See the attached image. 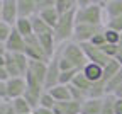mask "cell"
I'll list each match as a JSON object with an SVG mask.
<instances>
[{
	"label": "cell",
	"instance_id": "7c38bea8",
	"mask_svg": "<svg viewBox=\"0 0 122 114\" xmlns=\"http://www.w3.org/2000/svg\"><path fill=\"white\" fill-rule=\"evenodd\" d=\"M53 111H54V114H80L81 112V104L76 102V101L56 102Z\"/></svg>",
	"mask_w": 122,
	"mask_h": 114
},
{
	"label": "cell",
	"instance_id": "cb8c5ba5",
	"mask_svg": "<svg viewBox=\"0 0 122 114\" xmlns=\"http://www.w3.org/2000/svg\"><path fill=\"white\" fill-rule=\"evenodd\" d=\"M71 85H75V87H78L80 90H83V92H86L88 95H90V90H92V87H93V84L90 82V80L80 72L78 75L75 77V80H73V84Z\"/></svg>",
	"mask_w": 122,
	"mask_h": 114
},
{
	"label": "cell",
	"instance_id": "6da1fadb",
	"mask_svg": "<svg viewBox=\"0 0 122 114\" xmlns=\"http://www.w3.org/2000/svg\"><path fill=\"white\" fill-rule=\"evenodd\" d=\"M103 2H92V0H78L76 2V24L103 26Z\"/></svg>",
	"mask_w": 122,
	"mask_h": 114
},
{
	"label": "cell",
	"instance_id": "f35d334b",
	"mask_svg": "<svg viewBox=\"0 0 122 114\" xmlns=\"http://www.w3.org/2000/svg\"><path fill=\"white\" fill-rule=\"evenodd\" d=\"M5 114H15V111H14V107H12V104H10V102H7V104H5Z\"/></svg>",
	"mask_w": 122,
	"mask_h": 114
},
{
	"label": "cell",
	"instance_id": "c3c4849f",
	"mask_svg": "<svg viewBox=\"0 0 122 114\" xmlns=\"http://www.w3.org/2000/svg\"><path fill=\"white\" fill-rule=\"evenodd\" d=\"M30 114H34V112H30Z\"/></svg>",
	"mask_w": 122,
	"mask_h": 114
},
{
	"label": "cell",
	"instance_id": "484cf974",
	"mask_svg": "<svg viewBox=\"0 0 122 114\" xmlns=\"http://www.w3.org/2000/svg\"><path fill=\"white\" fill-rule=\"evenodd\" d=\"M115 95H105L102 104V114H115Z\"/></svg>",
	"mask_w": 122,
	"mask_h": 114
},
{
	"label": "cell",
	"instance_id": "3957f363",
	"mask_svg": "<svg viewBox=\"0 0 122 114\" xmlns=\"http://www.w3.org/2000/svg\"><path fill=\"white\" fill-rule=\"evenodd\" d=\"M58 50H59V55H61V56L66 58V60L73 65V67H75L76 70H80V72L85 68V65L88 63L81 44L75 43V41H68V43H65V44H61Z\"/></svg>",
	"mask_w": 122,
	"mask_h": 114
},
{
	"label": "cell",
	"instance_id": "2e32d148",
	"mask_svg": "<svg viewBox=\"0 0 122 114\" xmlns=\"http://www.w3.org/2000/svg\"><path fill=\"white\" fill-rule=\"evenodd\" d=\"M34 77H37L41 82L44 84V80H46V73H48V63H44V61H34V60H29V70Z\"/></svg>",
	"mask_w": 122,
	"mask_h": 114
},
{
	"label": "cell",
	"instance_id": "f1b7e54d",
	"mask_svg": "<svg viewBox=\"0 0 122 114\" xmlns=\"http://www.w3.org/2000/svg\"><path fill=\"white\" fill-rule=\"evenodd\" d=\"M105 27L112 29L115 32L122 34V17H112V19H105Z\"/></svg>",
	"mask_w": 122,
	"mask_h": 114
},
{
	"label": "cell",
	"instance_id": "8fae6325",
	"mask_svg": "<svg viewBox=\"0 0 122 114\" xmlns=\"http://www.w3.org/2000/svg\"><path fill=\"white\" fill-rule=\"evenodd\" d=\"M17 10L19 17L32 19L34 15H37V2L36 0H17Z\"/></svg>",
	"mask_w": 122,
	"mask_h": 114
},
{
	"label": "cell",
	"instance_id": "52a82bcc",
	"mask_svg": "<svg viewBox=\"0 0 122 114\" xmlns=\"http://www.w3.org/2000/svg\"><path fill=\"white\" fill-rule=\"evenodd\" d=\"M7 99L9 102L10 101H15V99H20V97L25 95V90H27V84H25V78L24 77H19V78H9L7 82Z\"/></svg>",
	"mask_w": 122,
	"mask_h": 114
},
{
	"label": "cell",
	"instance_id": "1f68e13d",
	"mask_svg": "<svg viewBox=\"0 0 122 114\" xmlns=\"http://www.w3.org/2000/svg\"><path fill=\"white\" fill-rule=\"evenodd\" d=\"M12 29H14V27H10L9 24L0 22V43H7V39H9L10 34H12Z\"/></svg>",
	"mask_w": 122,
	"mask_h": 114
},
{
	"label": "cell",
	"instance_id": "ab89813d",
	"mask_svg": "<svg viewBox=\"0 0 122 114\" xmlns=\"http://www.w3.org/2000/svg\"><path fill=\"white\" fill-rule=\"evenodd\" d=\"M0 55H2V56L7 55V46H5V43H0Z\"/></svg>",
	"mask_w": 122,
	"mask_h": 114
},
{
	"label": "cell",
	"instance_id": "44dd1931",
	"mask_svg": "<svg viewBox=\"0 0 122 114\" xmlns=\"http://www.w3.org/2000/svg\"><path fill=\"white\" fill-rule=\"evenodd\" d=\"M39 17L48 24L49 27H56V24H58V21H59V14L56 12V9H48V10H42V12H39L37 14Z\"/></svg>",
	"mask_w": 122,
	"mask_h": 114
},
{
	"label": "cell",
	"instance_id": "d6986e66",
	"mask_svg": "<svg viewBox=\"0 0 122 114\" xmlns=\"http://www.w3.org/2000/svg\"><path fill=\"white\" fill-rule=\"evenodd\" d=\"M32 29H34V36H42V34H48V32H53L54 29L53 27H49L48 24H46L39 15H34L32 19Z\"/></svg>",
	"mask_w": 122,
	"mask_h": 114
},
{
	"label": "cell",
	"instance_id": "7a4b0ae2",
	"mask_svg": "<svg viewBox=\"0 0 122 114\" xmlns=\"http://www.w3.org/2000/svg\"><path fill=\"white\" fill-rule=\"evenodd\" d=\"M75 27H76V10H71L65 15H61L56 27H54V39L56 44H65L68 41H73L75 34Z\"/></svg>",
	"mask_w": 122,
	"mask_h": 114
},
{
	"label": "cell",
	"instance_id": "f546056e",
	"mask_svg": "<svg viewBox=\"0 0 122 114\" xmlns=\"http://www.w3.org/2000/svg\"><path fill=\"white\" fill-rule=\"evenodd\" d=\"M103 34H105V39H107V44H119V41H120V32H115V31H112V29H103Z\"/></svg>",
	"mask_w": 122,
	"mask_h": 114
},
{
	"label": "cell",
	"instance_id": "30bf717a",
	"mask_svg": "<svg viewBox=\"0 0 122 114\" xmlns=\"http://www.w3.org/2000/svg\"><path fill=\"white\" fill-rule=\"evenodd\" d=\"M7 53H25V38L20 36L15 29H12V34L5 43Z\"/></svg>",
	"mask_w": 122,
	"mask_h": 114
},
{
	"label": "cell",
	"instance_id": "b9f144b4",
	"mask_svg": "<svg viewBox=\"0 0 122 114\" xmlns=\"http://www.w3.org/2000/svg\"><path fill=\"white\" fill-rule=\"evenodd\" d=\"M115 61H117V63L120 65V67H122V53H119V55H117V58H115Z\"/></svg>",
	"mask_w": 122,
	"mask_h": 114
},
{
	"label": "cell",
	"instance_id": "bcb514c9",
	"mask_svg": "<svg viewBox=\"0 0 122 114\" xmlns=\"http://www.w3.org/2000/svg\"><path fill=\"white\" fill-rule=\"evenodd\" d=\"M0 22H2V0H0Z\"/></svg>",
	"mask_w": 122,
	"mask_h": 114
},
{
	"label": "cell",
	"instance_id": "d590c367",
	"mask_svg": "<svg viewBox=\"0 0 122 114\" xmlns=\"http://www.w3.org/2000/svg\"><path fill=\"white\" fill-rule=\"evenodd\" d=\"M10 77H9V72H7V68L5 67H0V82H7V80H9Z\"/></svg>",
	"mask_w": 122,
	"mask_h": 114
},
{
	"label": "cell",
	"instance_id": "7dc6e473",
	"mask_svg": "<svg viewBox=\"0 0 122 114\" xmlns=\"http://www.w3.org/2000/svg\"><path fill=\"white\" fill-rule=\"evenodd\" d=\"M2 104H5V102H4V101H0V106H2Z\"/></svg>",
	"mask_w": 122,
	"mask_h": 114
},
{
	"label": "cell",
	"instance_id": "8992f818",
	"mask_svg": "<svg viewBox=\"0 0 122 114\" xmlns=\"http://www.w3.org/2000/svg\"><path fill=\"white\" fill-rule=\"evenodd\" d=\"M81 48H83V51H85V56H86V60H88V63H95V65H100L102 68H105L107 65H109L112 60L107 56L100 48H95V46H92L90 43H85V44H81Z\"/></svg>",
	"mask_w": 122,
	"mask_h": 114
},
{
	"label": "cell",
	"instance_id": "ee69618b",
	"mask_svg": "<svg viewBox=\"0 0 122 114\" xmlns=\"http://www.w3.org/2000/svg\"><path fill=\"white\" fill-rule=\"evenodd\" d=\"M5 104H7V102H5ZM5 104L0 106V114H5Z\"/></svg>",
	"mask_w": 122,
	"mask_h": 114
},
{
	"label": "cell",
	"instance_id": "277c9868",
	"mask_svg": "<svg viewBox=\"0 0 122 114\" xmlns=\"http://www.w3.org/2000/svg\"><path fill=\"white\" fill-rule=\"evenodd\" d=\"M25 56L29 60H34V61H44V63H49L51 60L46 56L42 46L37 39V36H29L25 38Z\"/></svg>",
	"mask_w": 122,
	"mask_h": 114
},
{
	"label": "cell",
	"instance_id": "d6a6232c",
	"mask_svg": "<svg viewBox=\"0 0 122 114\" xmlns=\"http://www.w3.org/2000/svg\"><path fill=\"white\" fill-rule=\"evenodd\" d=\"M103 29H105V27H103ZM90 44H92V46H95V48H103V46L107 44V39H105V34H103V31H100L98 34H95L93 38H92Z\"/></svg>",
	"mask_w": 122,
	"mask_h": 114
},
{
	"label": "cell",
	"instance_id": "83f0119b",
	"mask_svg": "<svg viewBox=\"0 0 122 114\" xmlns=\"http://www.w3.org/2000/svg\"><path fill=\"white\" fill-rule=\"evenodd\" d=\"M56 106V101L53 99V95L46 90L42 95H41V99H39V107H44V109H54Z\"/></svg>",
	"mask_w": 122,
	"mask_h": 114
},
{
	"label": "cell",
	"instance_id": "f6af8a7d",
	"mask_svg": "<svg viewBox=\"0 0 122 114\" xmlns=\"http://www.w3.org/2000/svg\"><path fill=\"white\" fill-rule=\"evenodd\" d=\"M117 46H119V50H120V53H122V36H120V41H119V44H117Z\"/></svg>",
	"mask_w": 122,
	"mask_h": 114
},
{
	"label": "cell",
	"instance_id": "5b68a950",
	"mask_svg": "<svg viewBox=\"0 0 122 114\" xmlns=\"http://www.w3.org/2000/svg\"><path fill=\"white\" fill-rule=\"evenodd\" d=\"M105 26H90V24H76L75 27V34H73V41L78 44H85L90 43L92 38L95 34H98L100 31H103Z\"/></svg>",
	"mask_w": 122,
	"mask_h": 114
},
{
	"label": "cell",
	"instance_id": "ac0fdd59",
	"mask_svg": "<svg viewBox=\"0 0 122 114\" xmlns=\"http://www.w3.org/2000/svg\"><path fill=\"white\" fill-rule=\"evenodd\" d=\"M14 29L17 31L20 36H24V38H29V36L34 34L32 21H30V19H22V17H19L17 22H15V26H14Z\"/></svg>",
	"mask_w": 122,
	"mask_h": 114
},
{
	"label": "cell",
	"instance_id": "836d02e7",
	"mask_svg": "<svg viewBox=\"0 0 122 114\" xmlns=\"http://www.w3.org/2000/svg\"><path fill=\"white\" fill-rule=\"evenodd\" d=\"M37 2V14L48 9H54L56 7V0H36Z\"/></svg>",
	"mask_w": 122,
	"mask_h": 114
},
{
	"label": "cell",
	"instance_id": "9c48e42d",
	"mask_svg": "<svg viewBox=\"0 0 122 114\" xmlns=\"http://www.w3.org/2000/svg\"><path fill=\"white\" fill-rule=\"evenodd\" d=\"M17 19H19L17 0H2V22L14 27Z\"/></svg>",
	"mask_w": 122,
	"mask_h": 114
},
{
	"label": "cell",
	"instance_id": "9a60e30c",
	"mask_svg": "<svg viewBox=\"0 0 122 114\" xmlns=\"http://www.w3.org/2000/svg\"><path fill=\"white\" fill-rule=\"evenodd\" d=\"M103 9L107 19L122 17V0H107V2H103Z\"/></svg>",
	"mask_w": 122,
	"mask_h": 114
},
{
	"label": "cell",
	"instance_id": "7402d4cb",
	"mask_svg": "<svg viewBox=\"0 0 122 114\" xmlns=\"http://www.w3.org/2000/svg\"><path fill=\"white\" fill-rule=\"evenodd\" d=\"M122 85V70L119 72V73H115L109 82H107V85H105V95H114L115 94V90L119 89Z\"/></svg>",
	"mask_w": 122,
	"mask_h": 114
},
{
	"label": "cell",
	"instance_id": "e575fe53",
	"mask_svg": "<svg viewBox=\"0 0 122 114\" xmlns=\"http://www.w3.org/2000/svg\"><path fill=\"white\" fill-rule=\"evenodd\" d=\"M58 61H59V70L61 72H68V70H76L75 67H73V65L66 60V58H63V56H61L59 55V50H58Z\"/></svg>",
	"mask_w": 122,
	"mask_h": 114
},
{
	"label": "cell",
	"instance_id": "5bb4252c",
	"mask_svg": "<svg viewBox=\"0 0 122 114\" xmlns=\"http://www.w3.org/2000/svg\"><path fill=\"white\" fill-rule=\"evenodd\" d=\"M102 104H103V99L88 97L81 104V112L80 114H102Z\"/></svg>",
	"mask_w": 122,
	"mask_h": 114
},
{
	"label": "cell",
	"instance_id": "8d00e7d4",
	"mask_svg": "<svg viewBox=\"0 0 122 114\" xmlns=\"http://www.w3.org/2000/svg\"><path fill=\"white\" fill-rule=\"evenodd\" d=\"M32 112H34V114H54L53 109H44V107H37V109H34Z\"/></svg>",
	"mask_w": 122,
	"mask_h": 114
},
{
	"label": "cell",
	"instance_id": "ba28073f",
	"mask_svg": "<svg viewBox=\"0 0 122 114\" xmlns=\"http://www.w3.org/2000/svg\"><path fill=\"white\" fill-rule=\"evenodd\" d=\"M59 75H61V70H59L58 51H56V55L53 56V60L48 63V73H46V80H44V89L49 90V89L56 87L59 84Z\"/></svg>",
	"mask_w": 122,
	"mask_h": 114
},
{
	"label": "cell",
	"instance_id": "4fadbf2b",
	"mask_svg": "<svg viewBox=\"0 0 122 114\" xmlns=\"http://www.w3.org/2000/svg\"><path fill=\"white\" fill-rule=\"evenodd\" d=\"M81 73L90 80L92 84H98L103 78V68L100 67V65H95V63H86L85 68L81 70Z\"/></svg>",
	"mask_w": 122,
	"mask_h": 114
},
{
	"label": "cell",
	"instance_id": "4316f807",
	"mask_svg": "<svg viewBox=\"0 0 122 114\" xmlns=\"http://www.w3.org/2000/svg\"><path fill=\"white\" fill-rule=\"evenodd\" d=\"M68 89H70V95H71V101H76V102H80V104H83L86 99H88V94L86 92H83V90H80L78 87H75V85H68Z\"/></svg>",
	"mask_w": 122,
	"mask_h": 114
},
{
	"label": "cell",
	"instance_id": "74e56055",
	"mask_svg": "<svg viewBox=\"0 0 122 114\" xmlns=\"http://www.w3.org/2000/svg\"><path fill=\"white\" fill-rule=\"evenodd\" d=\"M115 114H122V99H115Z\"/></svg>",
	"mask_w": 122,
	"mask_h": 114
},
{
	"label": "cell",
	"instance_id": "4dcf8cb0",
	"mask_svg": "<svg viewBox=\"0 0 122 114\" xmlns=\"http://www.w3.org/2000/svg\"><path fill=\"white\" fill-rule=\"evenodd\" d=\"M100 50H102L107 56H109L110 60H115L117 55L120 53V50H119V46H117V44H105L103 48H100Z\"/></svg>",
	"mask_w": 122,
	"mask_h": 114
},
{
	"label": "cell",
	"instance_id": "7bdbcfd3",
	"mask_svg": "<svg viewBox=\"0 0 122 114\" xmlns=\"http://www.w3.org/2000/svg\"><path fill=\"white\" fill-rule=\"evenodd\" d=\"M5 56H7V55H5ZM5 56L0 55V67H5Z\"/></svg>",
	"mask_w": 122,
	"mask_h": 114
},
{
	"label": "cell",
	"instance_id": "603a6c76",
	"mask_svg": "<svg viewBox=\"0 0 122 114\" xmlns=\"http://www.w3.org/2000/svg\"><path fill=\"white\" fill-rule=\"evenodd\" d=\"M56 12L59 14V17L61 15H65L71 10H76V2L75 0H56Z\"/></svg>",
	"mask_w": 122,
	"mask_h": 114
},
{
	"label": "cell",
	"instance_id": "e0dca14e",
	"mask_svg": "<svg viewBox=\"0 0 122 114\" xmlns=\"http://www.w3.org/2000/svg\"><path fill=\"white\" fill-rule=\"evenodd\" d=\"M48 92L53 95V99H54L56 102H66V101H71V95H70L68 85H59V84H58L56 87L49 89Z\"/></svg>",
	"mask_w": 122,
	"mask_h": 114
},
{
	"label": "cell",
	"instance_id": "d4e9b609",
	"mask_svg": "<svg viewBox=\"0 0 122 114\" xmlns=\"http://www.w3.org/2000/svg\"><path fill=\"white\" fill-rule=\"evenodd\" d=\"M15 114H30L32 112V107H30L27 104V101L24 99V97H20V99H15V101H10Z\"/></svg>",
	"mask_w": 122,
	"mask_h": 114
},
{
	"label": "cell",
	"instance_id": "60d3db41",
	"mask_svg": "<svg viewBox=\"0 0 122 114\" xmlns=\"http://www.w3.org/2000/svg\"><path fill=\"white\" fill-rule=\"evenodd\" d=\"M114 95L117 97V99H122V85H120V87L115 90V94H114Z\"/></svg>",
	"mask_w": 122,
	"mask_h": 114
},
{
	"label": "cell",
	"instance_id": "ffe728a7",
	"mask_svg": "<svg viewBox=\"0 0 122 114\" xmlns=\"http://www.w3.org/2000/svg\"><path fill=\"white\" fill-rule=\"evenodd\" d=\"M5 68H7L10 78H19V77H22V72H20V68H19V65L15 63L12 53H7V56H5Z\"/></svg>",
	"mask_w": 122,
	"mask_h": 114
}]
</instances>
